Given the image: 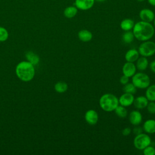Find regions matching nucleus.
<instances>
[{
    "label": "nucleus",
    "mask_w": 155,
    "mask_h": 155,
    "mask_svg": "<svg viewBox=\"0 0 155 155\" xmlns=\"http://www.w3.org/2000/svg\"><path fill=\"white\" fill-rule=\"evenodd\" d=\"M131 132V130L129 127H125L122 130V134L124 136H127L130 134Z\"/></svg>",
    "instance_id": "30"
},
{
    "label": "nucleus",
    "mask_w": 155,
    "mask_h": 155,
    "mask_svg": "<svg viewBox=\"0 0 155 155\" xmlns=\"http://www.w3.org/2000/svg\"><path fill=\"white\" fill-rule=\"evenodd\" d=\"M119 104L125 107H129L133 104L134 97L133 94L124 93L118 99Z\"/></svg>",
    "instance_id": "8"
},
{
    "label": "nucleus",
    "mask_w": 155,
    "mask_h": 155,
    "mask_svg": "<svg viewBox=\"0 0 155 155\" xmlns=\"http://www.w3.org/2000/svg\"><path fill=\"white\" fill-rule=\"evenodd\" d=\"M114 111L116 115L120 118H125L127 116V114H128V112L126 108L120 105H119L116 108V109L114 110Z\"/></svg>",
    "instance_id": "23"
},
{
    "label": "nucleus",
    "mask_w": 155,
    "mask_h": 155,
    "mask_svg": "<svg viewBox=\"0 0 155 155\" xmlns=\"http://www.w3.org/2000/svg\"><path fill=\"white\" fill-rule=\"evenodd\" d=\"M150 68L153 73H155V61H153L150 63Z\"/></svg>",
    "instance_id": "31"
},
{
    "label": "nucleus",
    "mask_w": 155,
    "mask_h": 155,
    "mask_svg": "<svg viewBox=\"0 0 155 155\" xmlns=\"http://www.w3.org/2000/svg\"><path fill=\"white\" fill-rule=\"evenodd\" d=\"M151 143V137L147 134L143 133L136 134L133 140L134 147L139 150H143L145 147L150 145Z\"/></svg>",
    "instance_id": "6"
},
{
    "label": "nucleus",
    "mask_w": 155,
    "mask_h": 155,
    "mask_svg": "<svg viewBox=\"0 0 155 155\" xmlns=\"http://www.w3.org/2000/svg\"><path fill=\"white\" fill-rule=\"evenodd\" d=\"M78 11L76 6H68L64 10V15L67 18H73L77 15Z\"/></svg>",
    "instance_id": "20"
},
{
    "label": "nucleus",
    "mask_w": 155,
    "mask_h": 155,
    "mask_svg": "<svg viewBox=\"0 0 155 155\" xmlns=\"http://www.w3.org/2000/svg\"><path fill=\"white\" fill-rule=\"evenodd\" d=\"M136 62V68L140 71L145 70L149 65V62L148 59L144 56H141L139 58Z\"/></svg>",
    "instance_id": "17"
},
{
    "label": "nucleus",
    "mask_w": 155,
    "mask_h": 155,
    "mask_svg": "<svg viewBox=\"0 0 155 155\" xmlns=\"http://www.w3.org/2000/svg\"><path fill=\"white\" fill-rule=\"evenodd\" d=\"M25 58L27 59V61L32 64L34 66L38 64L40 61L39 56L31 51H27L25 53Z\"/></svg>",
    "instance_id": "19"
},
{
    "label": "nucleus",
    "mask_w": 155,
    "mask_h": 155,
    "mask_svg": "<svg viewBox=\"0 0 155 155\" xmlns=\"http://www.w3.org/2000/svg\"><path fill=\"white\" fill-rule=\"evenodd\" d=\"M149 4L151 6H155V0H147Z\"/></svg>",
    "instance_id": "33"
},
{
    "label": "nucleus",
    "mask_w": 155,
    "mask_h": 155,
    "mask_svg": "<svg viewBox=\"0 0 155 155\" xmlns=\"http://www.w3.org/2000/svg\"><path fill=\"white\" fill-rule=\"evenodd\" d=\"M153 24H154V27H155V16H154V20H153Z\"/></svg>",
    "instance_id": "35"
},
{
    "label": "nucleus",
    "mask_w": 155,
    "mask_h": 155,
    "mask_svg": "<svg viewBox=\"0 0 155 155\" xmlns=\"http://www.w3.org/2000/svg\"><path fill=\"white\" fill-rule=\"evenodd\" d=\"M129 121L133 125L137 126L142 121V115L138 110L131 111L128 116Z\"/></svg>",
    "instance_id": "11"
},
{
    "label": "nucleus",
    "mask_w": 155,
    "mask_h": 155,
    "mask_svg": "<svg viewBox=\"0 0 155 155\" xmlns=\"http://www.w3.org/2000/svg\"><path fill=\"white\" fill-rule=\"evenodd\" d=\"M133 84L139 89H145L150 84V79L148 74L139 72L136 73L131 77Z\"/></svg>",
    "instance_id": "4"
},
{
    "label": "nucleus",
    "mask_w": 155,
    "mask_h": 155,
    "mask_svg": "<svg viewBox=\"0 0 155 155\" xmlns=\"http://www.w3.org/2000/svg\"><path fill=\"white\" fill-rule=\"evenodd\" d=\"M94 1V0H75L74 5L79 10H88L93 7Z\"/></svg>",
    "instance_id": "12"
},
{
    "label": "nucleus",
    "mask_w": 155,
    "mask_h": 155,
    "mask_svg": "<svg viewBox=\"0 0 155 155\" xmlns=\"http://www.w3.org/2000/svg\"><path fill=\"white\" fill-rule=\"evenodd\" d=\"M143 153L144 155H155V148L150 145L143 150Z\"/></svg>",
    "instance_id": "27"
},
{
    "label": "nucleus",
    "mask_w": 155,
    "mask_h": 155,
    "mask_svg": "<svg viewBox=\"0 0 155 155\" xmlns=\"http://www.w3.org/2000/svg\"><path fill=\"white\" fill-rule=\"evenodd\" d=\"M94 1H96L97 2H104V1H105L106 0H94Z\"/></svg>",
    "instance_id": "34"
},
{
    "label": "nucleus",
    "mask_w": 155,
    "mask_h": 155,
    "mask_svg": "<svg viewBox=\"0 0 155 155\" xmlns=\"http://www.w3.org/2000/svg\"><path fill=\"white\" fill-rule=\"evenodd\" d=\"M54 88L57 93H64L68 90V85L64 81H59L55 84Z\"/></svg>",
    "instance_id": "22"
},
{
    "label": "nucleus",
    "mask_w": 155,
    "mask_h": 155,
    "mask_svg": "<svg viewBox=\"0 0 155 155\" xmlns=\"http://www.w3.org/2000/svg\"><path fill=\"white\" fill-rule=\"evenodd\" d=\"M9 34L7 30L3 27H0V42H4L8 38Z\"/></svg>",
    "instance_id": "26"
},
{
    "label": "nucleus",
    "mask_w": 155,
    "mask_h": 155,
    "mask_svg": "<svg viewBox=\"0 0 155 155\" xmlns=\"http://www.w3.org/2000/svg\"><path fill=\"white\" fill-rule=\"evenodd\" d=\"M134 24L135 23L133 19L130 18H125L120 22V27L121 29L125 31H130L133 29Z\"/></svg>",
    "instance_id": "18"
},
{
    "label": "nucleus",
    "mask_w": 155,
    "mask_h": 155,
    "mask_svg": "<svg viewBox=\"0 0 155 155\" xmlns=\"http://www.w3.org/2000/svg\"><path fill=\"white\" fill-rule=\"evenodd\" d=\"M136 67L133 62H126L122 67V73L124 75L131 78L136 72Z\"/></svg>",
    "instance_id": "9"
},
{
    "label": "nucleus",
    "mask_w": 155,
    "mask_h": 155,
    "mask_svg": "<svg viewBox=\"0 0 155 155\" xmlns=\"http://www.w3.org/2000/svg\"><path fill=\"white\" fill-rule=\"evenodd\" d=\"M148 101H154L155 102V84L150 85L145 91V96Z\"/></svg>",
    "instance_id": "21"
},
{
    "label": "nucleus",
    "mask_w": 155,
    "mask_h": 155,
    "mask_svg": "<svg viewBox=\"0 0 155 155\" xmlns=\"http://www.w3.org/2000/svg\"><path fill=\"white\" fill-rule=\"evenodd\" d=\"M138 2H143V1H144L145 0H137Z\"/></svg>",
    "instance_id": "36"
},
{
    "label": "nucleus",
    "mask_w": 155,
    "mask_h": 155,
    "mask_svg": "<svg viewBox=\"0 0 155 155\" xmlns=\"http://www.w3.org/2000/svg\"><path fill=\"white\" fill-rule=\"evenodd\" d=\"M147 111L150 114H155V102L150 101L147 106Z\"/></svg>",
    "instance_id": "28"
},
{
    "label": "nucleus",
    "mask_w": 155,
    "mask_h": 155,
    "mask_svg": "<svg viewBox=\"0 0 155 155\" xmlns=\"http://www.w3.org/2000/svg\"><path fill=\"white\" fill-rule=\"evenodd\" d=\"M123 91L124 93H128L130 94H135L137 91V88L133 84V83H127L124 85L123 87Z\"/></svg>",
    "instance_id": "25"
},
{
    "label": "nucleus",
    "mask_w": 155,
    "mask_h": 155,
    "mask_svg": "<svg viewBox=\"0 0 155 155\" xmlns=\"http://www.w3.org/2000/svg\"><path fill=\"white\" fill-rule=\"evenodd\" d=\"M143 130L148 134L155 133V120L148 119L145 120L143 125Z\"/></svg>",
    "instance_id": "15"
},
{
    "label": "nucleus",
    "mask_w": 155,
    "mask_h": 155,
    "mask_svg": "<svg viewBox=\"0 0 155 155\" xmlns=\"http://www.w3.org/2000/svg\"><path fill=\"white\" fill-rule=\"evenodd\" d=\"M139 54L144 57H150L155 54V42L150 40L143 41L139 46Z\"/></svg>",
    "instance_id": "5"
},
{
    "label": "nucleus",
    "mask_w": 155,
    "mask_h": 155,
    "mask_svg": "<svg viewBox=\"0 0 155 155\" xmlns=\"http://www.w3.org/2000/svg\"><path fill=\"white\" fill-rule=\"evenodd\" d=\"M84 118L89 125H93L97 124L99 120V116L96 110L90 109L85 112Z\"/></svg>",
    "instance_id": "7"
},
{
    "label": "nucleus",
    "mask_w": 155,
    "mask_h": 155,
    "mask_svg": "<svg viewBox=\"0 0 155 155\" xmlns=\"http://www.w3.org/2000/svg\"><path fill=\"white\" fill-rule=\"evenodd\" d=\"M148 100L144 96H139L134 98L133 105L135 108L139 110H142L147 107L148 104Z\"/></svg>",
    "instance_id": "13"
},
{
    "label": "nucleus",
    "mask_w": 155,
    "mask_h": 155,
    "mask_svg": "<svg viewBox=\"0 0 155 155\" xmlns=\"http://www.w3.org/2000/svg\"><path fill=\"white\" fill-rule=\"evenodd\" d=\"M155 15L153 11L149 8H143L139 12V17L141 21L151 22L153 21Z\"/></svg>",
    "instance_id": "10"
},
{
    "label": "nucleus",
    "mask_w": 155,
    "mask_h": 155,
    "mask_svg": "<svg viewBox=\"0 0 155 155\" xmlns=\"http://www.w3.org/2000/svg\"><path fill=\"white\" fill-rule=\"evenodd\" d=\"M15 73L21 81L29 82L31 81L35 75L34 65L27 61L19 62L16 66Z\"/></svg>",
    "instance_id": "2"
},
{
    "label": "nucleus",
    "mask_w": 155,
    "mask_h": 155,
    "mask_svg": "<svg viewBox=\"0 0 155 155\" xmlns=\"http://www.w3.org/2000/svg\"><path fill=\"white\" fill-rule=\"evenodd\" d=\"M132 30L134 38L142 42L151 39L155 32L154 27L151 22L143 21L135 23Z\"/></svg>",
    "instance_id": "1"
},
{
    "label": "nucleus",
    "mask_w": 155,
    "mask_h": 155,
    "mask_svg": "<svg viewBox=\"0 0 155 155\" xmlns=\"http://www.w3.org/2000/svg\"><path fill=\"white\" fill-rule=\"evenodd\" d=\"M101 108L106 112L114 111L119 105V99L115 95L111 93H105L101 96L99 101Z\"/></svg>",
    "instance_id": "3"
},
{
    "label": "nucleus",
    "mask_w": 155,
    "mask_h": 155,
    "mask_svg": "<svg viewBox=\"0 0 155 155\" xmlns=\"http://www.w3.org/2000/svg\"><path fill=\"white\" fill-rule=\"evenodd\" d=\"M78 37L79 39L82 42H88L92 39L93 35L90 31L83 29L78 32Z\"/></svg>",
    "instance_id": "16"
},
{
    "label": "nucleus",
    "mask_w": 155,
    "mask_h": 155,
    "mask_svg": "<svg viewBox=\"0 0 155 155\" xmlns=\"http://www.w3.org/2000/svg\"><path fill=\"white\" fill-rule=\"evenodd\" d=\"M139 55L140 54L137 50L134 48H131L128 50L126 52L125 54V59L127 62H134L139 58Z\"/></svg>",
    "instance_id": "14"
},
{
    "label": "nucleus",
    "mask_w": 155,
    "mask_h": 155,
    "mask_svg": "<svg viewBox=\"0 0 155 155\" xmlns=\"http://www.w3.org/2000/svg\"><path fill=\"white\" fill-rule=\"evenodd\" d=\"M133 131H134V134L136 135V134H140L142 133V128H140L139 127H136L134 128Z\"/></svg>",
    "instance_id": "32"
},
{
    "label": "nucleus",
    "mask_w": 155,
    "mask_h": 155,
    "mask_svg": "<svg viewBox=\"0 0 155 155\" xmlns=\"http://www.w3.org/2000/svg\"><path fill=\"white\" fill-rule=\"evenodd\" d=\"M134 39V35L133 31H126L122 35V40L126 44H130L131 43Z\"/></svg>",
    "instance_id": "24"
},
{
    "label": "nucleus",
    "mask_w": 155,
    "mask_h": 155,
    "mask_svg": "<svg viewBox=\"0 0 155 155\" xmlns=\"http://www.w3.org/2000/svg\"><path fill=\"white\" fill-rule=\"evenodd\" d=\"M119 81L120 82V84L123 85L127 84V83L129 82V78L125 75H122L120 78V79H119Z\"/></svg>",
    "instance_id": "29"
}]
</instances>
